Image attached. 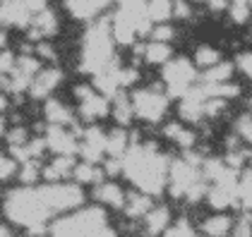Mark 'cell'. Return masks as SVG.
Segmentation results:
<instances>
[{
    "label": "cell",
    "instance_id": "1",
    "mask_svg": "<svg viewBox=\"0 0 252 237\" xmlns=\"http://www.w3.org/2000/svg\"><path fill=\"white\" fill-rule=\"evenodd\" d=\"M125 175L142 189V194H158L168 178V160L158 154L156 144H135L127 146L123 156Z\"/></svg>",
    "mask_w": 252,
    "mask_h": 237
},
{
    "label": "cell",
    "instance_id": "2",
    "mask_svg": "<svg viewBox=\"0 0 252 237\" xmlns=\"http://www.w3.org/2000/svg\"><path fill=\"white\" fill-rule=\"evenodd\" d=\"M5 213L15 223L24 225L32 235H43L46 223L56 211L48 187H24L15 189L5 199Z\"/></svg>",
    "mask_w": 252,
    "mask_h": 237
},
{
    "label": "cell",
    "instance_id": "3",
    "mask_svg": "<svg viewBox=\"0 0 252 237\" xmlns=\"http://www.w3.org/2000/svg\"><path fill=\"white\" fill-rule=\"evenodd\" d=\"M113 62V41L106 22H96L89 26L84 46H82V70L98 75Z\"/></svg>",
    "mask_w": 252,
    "mask_h": 237
},
{
    "label": "cell",
    "instance_id": "4",
    "mask_svg": "<svg viewBox=\"0 0 252 237\" xmlns=\"http://www.w3.org/2000/svg\"><path fill=\"white\" fill-rule=\"evenodd\" d=\"M168 187H171V194L173 197H185L190 201H197L199 197H204L207 187H204V180L199 175L197 165L190 160H173L171 168H168Z\"/></svg>",
    "mask_w": 252,
    "mask_h": 237
},
{
    "label": "cell",
    "instance_id": "5",
    "mask_svg": "<svg viewBox=\"0 0 252 237\" xmlns=\"http://www.w3.org/2000/svg\"><path fill=\"white\" fill-rule=\"evenodd\" d=\"M168 99L156 89H139L132 94V110L147 122H158L166 113Z\"/></svg>",
    "mask_w": 252,
    "mask_h": 237
},
{
    "label": "cell",
    "instance_id": "6",
    "mask_svg": "<svg viewBox=\"0 0 252 237\" xmlns=\"http://www.w3.org/2000/svg\"><path fill=\"white\" fill-rule=\"evenodd\" d=\"M163 79H166L168 91H171L173 96H185V94L192 89V81H194L192 62H188L185 58L166 62V67H163Z\"/></svg>",
    "mask_w": 252,
    "mask_h": 237
},
{
    "label": "cell",
    "instance_id": "7",
    "mask_svg": "<svg viewBox=\"0 0 252 237\" xmlns=\"http://www.w3.org/2000/svg\"><path fill=\"white\" fill-rule=\"evenodd\" d=\"M41 10H46L43 2H2L0 5V24H15L27 26Z\"/></svg>",
    "mask_w": 252,
    "mask_h": 237
},
{
    "label": "cell",
    "instance_id": "8",
    "mask_svg": "<svg viewBox=\"0 0 252 237\" xmlns=\"http://www.w3.org/2000/svg\"><path fill=\"white\" fill-rule=\"evenodd\" d=\"M79 154L84 156V163L96 165V160L103 158L106 154V134L101 132V127H89L84 132V141L79 144Z\"/></svg>",
    "mask_w": 252,
    "mask_h": 237
},
{
    "label": "cell",
    "instance_id": "9",
    "mask_svg": "<svg viewBox=\"0 0 252 237\" xmlns=\"http://www.w3.org/2000/svg\"><path fill=\"white\" fill-rule=\"evenodd\" d=\"M46 146H48L51 151H56L58 156H72V154H77L79 151L77 139L72 137L70 132H65L63 127H56V125H51V127H48Z\"/></svg>",
    "mask_w": 252,
    "mask_h": 237
},
{
    "label": "cell",
    "instance_id": "10",
    "mask_svg": "<svg viewBox=\"0 0 252 237\" xmlns=\"http://www.w3.org/2000/svg\"><path fill=\"white\" fill-rule=\"evenodd\" d=\"M204 94H202V89H190L188 94H185V99L180 103V115L185 120H190V122H197V120H202L204 115Z\"/></svg>",
    "mask_w": 252,
    "mask_h": 237
},
{
    "label": "cell",
    "instance_id": "11",
    "mask_svg": "<svg viewBox=\"0 0 252 237\" xmlns=\"http://www.w3.org/2000/svg\"><path fill=\"white\" fill-rule=\"evenodd\" d=\"M58 84H60V72L58 70H41L39 75L34 77V81H32L29 91H32L34 99H43V96H48Z\"/></svg>",
    "mask_w": 252,
    "mask_h": 237
},
{
    "label": "cell",
    "instance_id": "12",
    "mask_svg": "<svg viewBox=\"0 0 252 237\" xmlns=\"http://www.w3.org/2000/svg\"><path fill=\"white\" fill-rule=\"evenodd\" d=\"M168 220H171L168 209H166V206H156V209H152V211L144 216V233L149 237H156V235H161V233H166Z\"/></svg>",
    "mask_w": 252,
    "mask_h": 237
},
{
    "label": "cell",
    "instance_id": "13",
    "mask_svg": "<svg viewBox=\"0 0 252 237\" xmlns=\"http://www.w3.org/2000/svg\"><path fill=\"white\" fill-rule=\"evenodd\" d=\"M94 197L103 204V206H113V209H125V194H123V189L113 184V182H103V184H98L96 192H94Z\"/></svg>",
    "mask_w": 252,
    "mask_h": 237
},
{
    "label": "cell",
    "instance_id": "14",
    "mask_svg": "<svg viewBox=\"0 0 252 237\" xmlns=\"http://www.w3.org/2000/svg\"><path fill=\"white\" fill-rule=\"evenodd\" d=\"M70 170H75V160H72V156H58L46 170H43V178L51 180V182H56V180L70 175Z\"/></svg>",
    "mask_w": 252,
    "mask_h": 237
},
{
    "label": "cell",
    "instance_id": "15",
    "mask_svg": "<svg viewBox=\"0 0 252 237\" xmlns=\"http://www.w3.org/2000/svg\"><path fill=\"white\" fill-rule=\"evenodd\" d=\"M82 115L87 120H94V118H103V115H108V101L103 99V96H89L87 101H82Z\"/></svg>",
    "mask_w": 252,
    "mask_h": 237
},
{
    "label": "cell",
    "instance_id": "16",
    "mask_svg": "<svg viewBox=\"0 0 252 237\" xmlns=\"http://www.w3.org/2000/svg\"><path fill=\"white\" fill-rule=\"evenodd\" d=\"M46 118H48L51 125H56V127H65V125L72 122V113H70L60 101H48V103H46Z\"/></svg>",
    "mask_w": 252,
    "mask_h": 237
},
{
    "label": "cell",
    "instance_id": "17",
    "mask_svg": "<svg viewBox=\"0 0 252 237\" xmlns=\"http://www.w3.org/2000/svg\"><path fill=\"white\" fill-rule=\"evenodd\" d=\"M125 151H127V134H125V130H113L106 137V154H108V158H123Z\"/></svg>",
    "mask_w": 252,
    "mask_h": 237
},
{
    "label": "cell",
    "instance_id": "18",
    "mask_svg": "<svg viewBox=\"0 0 252 237\" xmlns=\"http://www.w3.org/2000/svg\"><path fill=\"white\" fill-rule=\"evenodd\" d=\"M32 29H36L41 36H53L58 31V20H56V15L51 10H41L32 22Z\"/></svg>",
    "mask_w": 252,
    "mask_h": 237
},
{
    "label": "cell",
    "instance_id": "19",
    "mask_svg": "<svg viewBox=\"0 0 252 237\" xmlns=\"http://www.w3.org/2000/svg\"><path fill=\"white\" fill-rule=\"evenodd\" d=\"M106 7V2H67V10L77 17V20H94L98 12Z\"/></svg>",
    "mask_w": 252,
    "mask_h": 237
},
{
    "label": "cell",
    "instance_id": "20",
    "mask_svg": "<svg viewBox=\"0 0 252 237\" xmlns=\"http://www.w3.org/2000/svg\"><path fill=\"white\" fill-rule=\"evenodd\" d=\"M125 204H127V206H125L127 216H132V218L147 216V213L152 211V199L147 197V194H132V197H127Z\"/></svg>",
    "mask_w": 252,
    "mask_h": 237
},
{
    "label": "cell",
    "instance_id": "21",
    "mask_svg": "<svg viewBox=\"0 0 252 237\" xmlns=\"http://www.w3.org/2000/svg\"><path fill=\"white\" fill-rule=\"evenodd\" d=\"M163 132H166V137L173 139L175 144H178V146H183L185 151H190V149H192L194 134L190 132V130H185V127H180V125H168Z\"/></svg>",
    "mask_w": 252,
    "mask_h": 237
},
{
    "label": "cell",
    "instance_id": "22",
    "mask_svg": "<svg viewBox=\"0 0 252 237\" xmlns=\"http://www.w3.org/2000/svg\"><path fill=\"white\" fill-rule=\"evenodd\" d=\"M202 228H204V233L209 237H223V235H228V230H231V218L228 216L207 218Z\"/></svg>",
    "mask_w": 252,
    "mask_h": 237
},
{
    "label": "cell",
    "instance_id": "23",
    "mask_svg": "<svg viewBox=\"0 0 252 237\" xmlns=\"http://www.w3.org/2000/svg\"><path fill=\"white\" fill-rule=\"evenodd\" d=\"M233 75V65L231 62H219V65H214L209 67L207 72H204V79H207V84H226Z\"/></svg>",
    "mask_w": 252,
    "mask_h": 237
},
{
    "label": "cell",
    "instance_id": "24",
    "mask_svg": "<svg viewBox=\"0 0 252 237\" xmlns=\"http://www.w3.org/2000/svg\"><path fill=\"white\" fill-rule=\"evenodd\" d=\"M113 115L120 125H127L132 115H135V110H132V101H127L125 94H118L116 96V103H113Z\"/></svg>",
    "mask_w": 252,
    "mask_h": 237
},
{
    "label": "cell",
    "instance_id": "25",
    "mask_svg": "<svg viewBox=\"0 0 252 237\" xmlns=\"http://www.w3.org/2000/svg\"><path fill=\"white\" fill-rule=\"evenodd\" d=\"M144 58L154 65H161V62H171V48L168 43H149L144 48Z\"/></svg>",
    "mask_w": 252,
    "mask_h": 237
},
{
    "label": "cell",
    "instance_id": "26",
    "mask_svg": "<svg viewBox=\"0 0 252 237\" xmlns=\"http://www.w3.org/2000/svg\"><path fill=\"white\" fill-rule=\"evenodd\" d=\"M173 15V2H147V17L149 22H166L168 17Z\"/></svg>",
    "mask_w": 252,
    "mask_h": 237
},
{
    "label": "cell",
    "instance_id": "27",
    "mask_svg": "<svg viewBox=\"0 0 252 237\" xmlns=\"http://www.w3.org/2000/svg\"><path fill=\"white\" fill-rule=\"evenodd\" d=\"M72 173H75L77 182H98L101 180V170L92 163H79V165H75Z\"/></svg>",
    "mask_w": 252,
    "mask_h": 237
},
{
    "label": "cell",
    "instance_id": "28",
    "mask_svg": "<svg viewBox=\"0 0 252 237\" xmlns=\"http://www.w3.org/2000/svg\"><path fill=\"white\" fill-rule=\"evenodd\" d=\"M238 204L245 209H252V170L245 173V178L238 182Z\"/></svg>",
    "mask_w": 252,
    "mask_h": 237
},
{
    "label": "cell",
    "instance_id": "29",
    "mask_svg": "<svg viewBox=\"0 0 252 237\" xmlns=\"http://www.w3.org/2000/svg\"><path fill=\"white\" fill-rule=\"evenodd\" d=\"M197 65H202V67H214V65H219V53L209 48V46H202L199 51H197Z\"/></svg>",
    "mask_w": 252,
    "mask_h": 237
},
{
    "label": "cell",
    "instance_id": "30",
    "mask_svg": "<svg viewBox=\"0 0 252 237\" xmlns=\"http://www.w3.org/2000/svg\"><path fill=\"white\" fill-rule=\"evenodd\" d=\"M166 237H194L192 225H190L185 218H180L175 225H171V228L166 230Z\"/></svg>",
    "mask_w": 252,
    "mask_h": 237
},
{
    "label": "cell",
    "instance_id": "31",
    "mask_svg": "<svg viewBox=\"0 0 252 237\" xmlns=\"http://www.w3.org/2000/svg\"><path fill=\"white\" fill-rule=\"evenodd\" d=\"M20 178L24 184H34V182L39 180V165H36V160H27V163L22 165Z\"/></svg>",
    "mask_w": 252,
    "mask_h": 237
},
{
    "label": "cell",
    "instance_id": "32",
    "mask_svg": "<svg viewBox=\"0 0 252 237\" xmlns=\"http://www.w3.org/2000/svg\"><path fill=\"white\" fill-rule=\"evenodd\" d=\"M152 39L154 43H166V41L173 39V29L168 24H158V26H152Z\"/></svg>",
    "mask_w": 252,
    "mask_h": 237
},
{
    "label": "cell",
    "instance_id": "33",
    "mask_svg": "<svg viewBox=\"0 0 252 237\" xmlns=\"http://www.w3.org/2000/svg\"><path fill=\"white\" fill-rule=\"evenodd\" d=\"M231 15L235 22H248V17H250V5L248 2H233Z\"/></svg>",
    "mask_w": 252,
    "mask_h": 237
},
{
    "label": "cell",
    "instance_id": "34",
    "mask_svg": "<svg viewBox=\"0 0 252 237\" xmlns=\"http://www.w3.org/2000/svg\"><path fill=\"white\" fill-rule=\"evenodd\" d=\"M24 149H27V156H29V160H34V158H39L41 154L46 151V141H43V139H34V141L24 144Z\"/></svg>",
    "mask_w": 252,
    "mask_h": 237
},
{
    "label": "cell",
    "instance_id": "35",
    "mask_svg": "<svg viewBox=\"0 0 252 237\" xmlns=\"http://www.w3.org/2000/svg\"><path fill=\"white\" fill-rule=\"evenodd\" d=\"M15 168H17L15 158L0 156V180H7L10 175H12V173H15Z\"/></svg>",
    "mask_w": 252,
    "mask_h": 237
},
{
    "label": "cell",
    "instance_id": "36",
    "mask_svg": "<svg viewBox=\"0 0 252 237\" xmlns=\"http://www.w3.org/2000/svg\"><path fill=\"white\" fill-rule=\"evenodd\" d=\"M235 127H238V134H240V137H245L248 141H252V118H250V115L240 118Z\"/></svg>",
    "mask_w": 252,
    "mask_h": 237
},
{
    "label": "cell",
    "instance_id": "37",
    "mask_svg": "<svg viewBox=\"0 0 252 237\" xmlns=\"http://www.w3.org/2000/svg\"><path fill=\"white\" fill-rule=\"evenodd\" d=\"M118 81H120V89L123 86H130V84H135L137 81V72L132 70V67H120V75H118Z\"/></svg>",
    "mask_w": 252,
    "mask_h": 237
},
{
    "label": "cell",
    "instance_id": "38",
    "mask_svg": "<svg viewBox=\"0 0 252 237\" xmlns=\"http://www.w3.org/2000/svg\"><path fill=\"white\" fill-rule=\"evenodd\" d=\"M12 67H15V62H12V53L0 51V75H10V72H12Z\"/></svg>",
    "mask_w": 252,
    "mask_h": 237
},
{
    "label": "cell",
    "instance_id": "39",
    "mask_svg": "<svg viewBox=\"0 0 252 237\" xmlns=\"http://www.w3.org/2000/svg\"><path fill=\"white\" fill-rule=\"evenodd\" d=\"M24 141H27V132L22 127H15L10 132V146H24Z\"/></svg>",
    "mask_w": 252,
    "mask_h": 237
},
{
    "label": "cell",
    "instance_id": "40",
    "mask_svg": "<svg viewBox=\"0 0 252 237\" xmlns=\"http://www.w3.org/2000/svg\"><path fill=\"white\" fill-rule=\"evenodd\" d=\"M238 65H240V70H243L248 77H252V53H240V55H238Z\"/></svg>",
    "mask_w": 252,
    "mask_h": 237
},
{
    "label": "cell",
    "instance_id": "41",
    "mask_svg": "<svg viewBox=\"0 0 252 237\" xmlns=\"http://www.w3.org/2000/svg\"><path fill=\"white\" fill-rule=\"evenodd\" d=\"M233 237H252V225L250 220H240L233 230Z\"/></svg>",
    "mask_w": 252,
    "mask_h": 237
},
{
    "label": "cell",
    "instance_id": "42",
    "mask_svg": "<svg viewBox=\"0 0 252 237\" xmlns=\"http://www.w3.org/2000/svg\"><path fill=\"white\" fill-rule=\"evenodd\" d=\"M120 168H123V158H108V163H106V173L108 175L120 173Z\"/></svg>",
    "mask_w": 252,
    "mask_h": 237
},
{
    "label": "cell",
    "instance_id": "43",
    "mask_svg": "<svg viewBox=\"0 0 252 237\" xmlns=\"http://www.w3.org/2000/svg\"><path fill=\"white\" fill-rule=\"evenodd\" d=\"M36 53H39L41 58H56V51H53V46H48V43H39L36 46Z\"/></svg>",
    "mask_w": 252,
    "mask_h": 237
},
{
    "label": "cell",
    "instance_id": "44",
    "mask_svg": "<svg viewBox=\"0 0 252 237\" xmlns=\"http://www.w3.org/2000/svg\"><path fill=\"white\" fill-rule=\"evenodd\" d=\"M75 94H77L79 101H87L89 96H94V89H89V86H77V89H75Z\"/></svg>",
    "mask_w": 252,
    "mask_h": 237
},
{
    "label": "cell",
    "instance_id": "45",
    "mask_svg": "<svg viewBox=\"0 0 252 237\" xmlns=\"http://www.w3.org/2000/svg\"><path fill=\"white\" fill-rule=\"evenodd\" d=\"M0 237H12L10 228H7V225H2V223H0Z\"/></svg>",
    "mask_w": 252,
    "mask_h": 237
},
{
    "label": "cell",
    "instance_id": "46",
    "mask_svg": "<svg viewBox=\"0 0 252 237\" xmlns=\"http://www.w3.org/2000/svg\"><path fill=\"white\" fill-rule=\"evenodd\" d=\"M2 130H5V122H2V118H0V137H2Z\"/></svg>",
    "mask_w": 252,
    "mask_h": 237
},
{
    "label": "cell",
    "instance_id": "47",
    "mask_svg": "<svg viewBox=\"0 0 252 237\" xmlns=\"http://www.w3.org/2000/svg\"><path fill=\"white\" fill-rule=\"evenodd\" d=\"M5 39H7V36H5V34H2V31H0V46H2V43H5Z\"/></svg>",
    "mask_w": 252,
    "mask_h": 237
},
{
    "label": "cell",
    "instance_id": "48",
    "mask_svg": "<svg viewBox=\"0 0 252 237\" xmlns=\"http://www.w3.org/2000/svg\"><path fill=\"white\" fill-rule=\"evenodd\" d=\"M5 108V99H2V94H0V110Z\"/></svg>",
    "mask_w": 252,
    "mask_h": 237
}]
</instances>
